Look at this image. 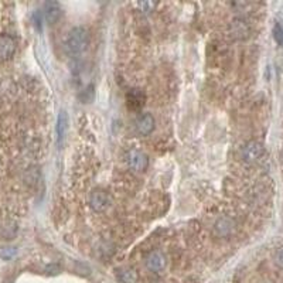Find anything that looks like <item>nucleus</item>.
Listing matches in <instances>:
<instances>
[{
  "label": "nucleus",
  "instance_id": "f257e3e1",
  "mask_svg": "<svg viewBox=\"0 0 283 283\" xmlns=\"http://www.w3.org/2000/svg\"><path fill=\"white\" fill-rule=\"evenodd\" d=\"M89 44V33L85 27H74L65 37V50L70 56L80 57Z\"/></svg>",
  "mask_w": 283,
  "mask_h": 283
},
{
  "label": "nucleus",
  "instance_id": "f03ea898",
  "mask_svg": "<svg viewBox=\"0 0 283 283\" xmlns=\"http://www.w3.org/2000/svg\"><path fill=\"white\" fill-rule=\"evenodd\" d=\"M109 204H111V197L105 190H95L89 195V205L92 210L104 211L109 207Z\"/></svg>",
  "mask_w": 283,
  "mask_h": 283
},
{
  "label": "nucleus",
  "instance_id": "7ed1b4c3",
  "mask_svg": "<svg viewBox=\"0 0 283 283\" xmlns=\"http://www.w3.org/2000/svg\"><path fill=\"white\" fill-rule=\"evenodd\" d=\"M16 53V41L9 34L0 36V61H8Z\"/></svg>",
  "mask_w": 283,
  "mask_h": 283
},
{
  "label": "nucleus",
  "instance_id": "20e7f679",
  "mask_svg": "<svg viewBox=\"0 0 283 283\" xmlns=\"http://www.w3.org/2000/svg\"><path fill=\"white\" fill-rule=\"evenodd\" d=\"M263 153H265L263 146L258 142H251L242 149V159L248 163H255L263 156Z\"/></svg>",
  "mask_w": 283,
  "mask_h": 283
},
{
  "label": "nucleus",
  "instance_id": "39448f33",
  "mask_svg": "<svg viewBox=\"0 0 283 283\" xmlns=\"http://www.w3.org/2000/svg\"><path fill=\"white\" fill-rule=\"evenodd\" d=\"M128 164L136 171H143L149 164V159L140 150H132L128 153Z\"/></svg>",
  "mask_w": 283,
  "mask_h": 283
},
{
  "label": "nucleus",
  "instance_id": "423d86ee",
  "mask_svg": "<svg viewBox=\"0 0 283 283\" xmlns=\"http://www.w3.org/2000/svg\"><path fill=\"white\" fill-rule=\"evenodd\" d=\"M135 126L140 135H150L154 129V118L150 113H142L136 118Z\"/></svg>",
  "mask_w": 283,
  "mask_h": 283
},
{
  "label": "nucleus",
  "instance_id": "0eeeda50",
  "mask_svg": "<svg viewBox=\"0 0 283 283\" xmlns=\"http://www.w3.org/2000/svg\"><path fill=\"white\" fill-rule=\"evenodd\" d=\"M146 266L150 269L152 272H160L166 266V258L160 252H152L146 258Z\"/></svg>",
  "mask_w": 283,
  "mask_h": 283
},
{
  "label": "nucleus",
  "instance_id": "6e6552de",
  "mask_svg": "<svg viewBox=\"0 0 283 283\" xmlns=\"http://www.w3.org/2000/svg\"><path fill=\"white\" fill-rule=\"evenodd\" d=\"M67 129H68V115L64 111H61L57 119V146L58 147H61L64 143Z\"/></svg>",
  "mask_w": 283,
  "mask_h": 283
},
{
  "label": "nucleus",
  "instance_id": "1a4fd4ad",
  "mask_svg": "<svg viewBox=\"0 0 283 283\" xmlns=\"http://www.w3.org/2000/svg\"><path fill=\"white\" fill-rule=\"evenodd\" d=\"M44 13H46V19H47L50 25H56L57 22L60 20L61 15H63L61 8H60V5L57 2H47Z\"/></svg>",
  "mask_w": 283,
  "mask_h": 283
},
{
  "label": "nucleus",
  "instance_id": "9d476101",
  "mask_svg": "<svg viewBox=\"0 0 283 283\" xmlns=\"http://www.w3.org/2000/svg\"><path fill=\"white\" fill-rule=\"evenodd\" d=\"M215 231L219 235H228L234 231V222L229 218H219L215 222Z\"/></svg>",
  "mask_w": 283,
  "mask_h": 283
},
{
  "label": "nucleus",
  "instance_id": "9b49d317",
  "mask_svg": "<svg viewBox=\"0 0 283 283\" xmlns=\"http://www.w3.org/2000/svg\"><path fill=\"white\" fill-rule=\"evenodd\" d=\"M119 280L122 283H136L138 280V273L133 269H123L119 273Z\"/></svg>",
  "mask_w": 283,
  "mask_h": 283
},
{
  "label": "nucleus",
  "instance_id": "f8f14e48",
  "mask_svg": "<svg viewBox=\"0 0 283 283\" xmlns=\"http://www.w3.org/2000/svg\"><path fill=\"white\" fill-rule=\"evenodd\" d=\"M142 102H143V97H142V94L139 92V91H132L129 94V97H128V104L129 106H133V109H139V106L142 105Z\"/></svg>",
  "mask_w": 283,
  "mask_h": 283
},
{
  "label": "nucleus",
  "instance_id": "ddd939ff",
  "mask_svg": "<svg viewBox=\"0 0 283 283\" xmlns=\"http://www.w3.org/2000/svg\"><path fill=\"white\" fill-rule=\"evenodd\" d=\"M273 37L277 41V44L283 46V27L279 23H276L275 29H273Z\"/></svg>",
  "mask_w": 283,
  "mask_h": 283
},
{
  "label": "nucleus",
  "instance_id": "4468645a",
  "mask_svg": "<svg viewBox=\"0 0 283 283\" xmlns=\"http://www.w3.org/2000/svg\"><path fill=\"white\" fill-rule=\"evenodd\" d=\"M275 262L277 266L283 267V246L277 248L275 252Z\"/></svg>",
  "mask_w": 283,
  "mask_h": 283
},
{
  "label": "nucleus",
  "instance_id": "2eb2a0df",
  "mask_svg": "<svg viewBox=\"0 0 283 283\" xmlns=\"http://www.w3.org/2000/svg\"><path fill=\"white\" fill-rule=\"evenodd\" d=\"M282 160H283V154H282Z\"/></svg>",
  "mask_w": 283,
  "mask_h": 283
}]
</instances>
